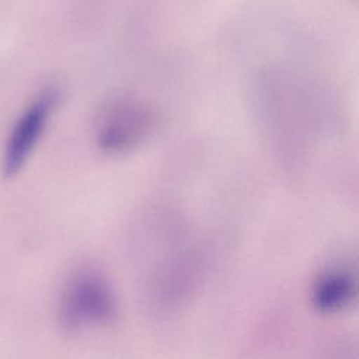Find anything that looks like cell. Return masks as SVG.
Returning <instances> with one entry per match:
<instances>
[{"label":"cell","instance_id":"1","mask_svg":"<svg viewBox=\"0 0 359 359\" xmlns=\"http://www.w3.org/2000/svg\"><path fill=\"white\" fill-rule=\"evenodd\" d=\"M116 302L109 282L97 269H80L66 283L59 306L60 324L80 331L109 323Z\"/></svg>","mask_w":359,"mask_h":359},{"label":"cell","instance_id":"2","mask_svg":"<svg viewBox=\"0 0 359 359\" xmlns=\"http://www.w3.org/2000/svg\"><path fill=\"white\" fill-rule=\"evenodd\" d=\"M154 122L156 114L151 107L136 100L116 101L100 118L97 143L107 153L129 151L147 137Z\"/></svg>","mask_w":359,"mask_h":359},{"label":"cell","instance_id":"3","mask_svg":"<svg viewBox=\"0 0 359 359\" xmlns=\"http://www.w3.org/2000/svg\"><path fill=\"white\" fill-rule=\"evenodd\" d=\"M57 93L53 90L42 91L14 122L3 151V172L17 174L42 137L49 118L56 107Z\"/></svg>","mask_w":359,"mask_h":359},{"label":"cell","instance_id":"4","mask_svg":"<svg viewBox=\"0 0 359 359\" xmlns=\"http://www.w3.org/2000/svg\"><path fill=\"white\" fill-rule=\"evenodd\" d=\"M356 296V269L346 259H338L327 265L313 280L310 299L321 311L334 314L346 309Z\"/></svg>","mask_w":359,"mask_h":359}]
</instances>
